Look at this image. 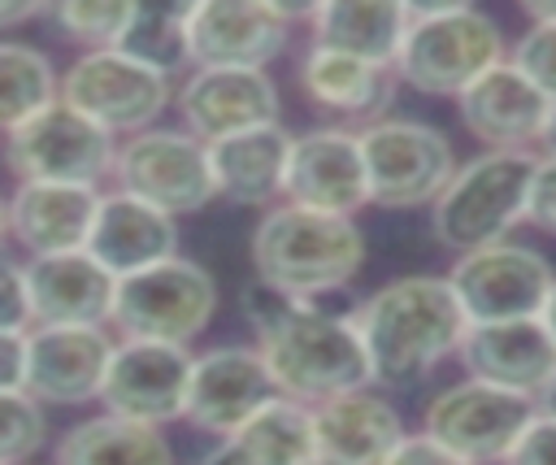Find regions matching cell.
<instances>
[{"label":"cell","mask_w":556,"mask_h":465,"mask_svg":"<svg viewBox=\"0 0 556 465\" xmlns=\"http://www.w3.org/2000/svg\"><path fill=\"white\" fill-rule=\"evenodd\" d=\"M395 83H400L395 70L369 65L361 56H348L321 43H308L300 56V91L326 113L365 117V126L378 122V113L391 104Z\"/></svg>","instance_id":"4316f807"},{"label":"cell","mask_w":556,"mask_h":465,"mask_svg":"<svg viewBox=\"0 0 556 465\" xmlns=\"http://www.w3.org/2000/svg\"><path fill=\"white\" fill-rule=\"evenodd\" d=\"M278 382L261 356V348H243V343H226V348H208L195 356L191 369V391H187V413L182 422L200 435H235L248 417H256L269 400H278Z\"/></svg>","instance_id":"9a60e30c"},{"label":"cell","mask_w":556,"mask_h":465,"mask_svg":"<svg viewBox=\"0 0 556 465\" xmlns=\"http://www.w3.org/2000/svg\"><path fill=\"white\" fill-rule=\"evenodd\" d=\"M413 26L395 61V78L421 96L460 100L482 74L504 65V30L491 13L465 0L408 4Z\"/></svg>","instance_id":"277c9868"},{"label":"cell","mask_w":556,"mask_h":465,"mask_svg":"<svg viewBox=\"0 0 556 465\" xmlns=\"http://www.w3.org/2000/svg\"><path fill=\"white\" fill-rule=\"evenodd\" d=\"M404 439V417L378 387H361L313 409L317 465H387Z\"/></svg>","instance_id":"44dd1931"},{"label":"cell","mask_w":556,"mask_h":465,"mask_svg":"<svg viewBox=\"0 0 556 465\" xmlns=\"http://www.w3.org/2000/svg\"><path fill=\"white\" fill-rule=\"evenodd\" d=\"M543 152H495L482 148L456 169L443 196L430 209V235L452 256L504 243L513 226L530 213V187Z\"/></svg>","instance_id":"5b68a950"},{"label":"cell","mask_w":556,"mask_h":465,"mask_svg":"<svg viewBox=\"0 0 556 465\" xmlns=\"http://www.w3.org/2000/svg\"><path fill=\"white\" fill-rule=\"evenodd\" d=\"M135 13H139V4H126V0H61V4H48V17H52L56 35L78 43L83 52L122 48Z\"/></svg>","instance_id":"1f68e13d"},{"label":"cell","mask_w":556,"mask_h":465,"mask_svg":"<svg viewBox=\"0 0 556 465\" xmlns=\"http://www.w3.org/2000/svg\"><path fill=\"white\" fill-rule=\"evenodd\" d=\"M539 413H547V417H556V378L543 387V395H539Z\"/></svg>","instance_id":"b9f144b4"},{"label":"cell","mask_w":556,"mask_h":465,"mask_svg":"<svg viewBox=\"0 0 556 465\" xmlns=\"http://www.w3.org/2000/svg\"><path fill=\"white\" fill-rule=\"evenodd\" d=\"M408 26H413V9L404 0H326L313 4L308 13V30H313L308 43L395 70Z\"/></svg>","instance_id":"484cf974"},{"label":"cell","mask_w":556,"mask_h":465,"mask_svg":"<svg viewBox=\"0 0 556 465\" xmlns=\"http://www.w3.org/2000/svg\"><path fill=\"white\" fill-rule=\"evenodd\" d=\"M56 100H61V78L52 70L48 52L35 43H22V39H4L0 43V122H4V135L26 126L30 117L52 109Z\"/></svg>","instance_id":"f546056e"},{"label":"cell","mask_w":556,"mask_h":465,"mask_svg":"<svg viewBox=\"0 0 556 465\" xmlns=\"http://www.w3.org/2000/svg\"><path fill=\"white\" fill-rule=\"evenodd\" d=\"M191 4H178V9H152V4H139L126 39H122V52L143 61L148 70L156 74H178L191 65ZM195 70V65H191Z\"/></svg>","instance_id":"4dcf8cb0"},{"label":"cell","mask_w":556,"mask_h":465,"mask_svg":"<svg viewBox=\"0 0 556 465\" xmlns=\"http://www.w3.org/2000/svg\"><path fill=\"white\" fill-rule=\"evenodd\" d=\"M0 417H4V452L0 465H26L48 443V417L43 404L30 391H0Z\"/></svg>","instance_id":"d6a6232c"},{"label":"cell","mask_w":556,"mask_h":465,"mask_svg":"<svg viewBox=\"0 0 556 465\" xmlns=\"http://www.w3.org/2000/svg\"><path fill=\"white\" fill-rule=\"evenodd\" d=\"M313 4L269 0H200L191 4V65L195 70H265L291 43L295 17L308 22Z\"/></svg>","instance_id":"4fadbf2b"},{"label":"cell","mask_w":556,"mask_h":465,"mask_svg":"<svg viewBox=\"0 0 556 465\" xmlns=\"http://www.w3.org/2000/svg\"><path fill=\"white\" fill-rule=\"evenodd\" d=\"M526 222L543 235H556V156H539V174L530 187V213Z\"/></svg>","instance_id":"d590c367"},{"label":"cell","mask_w":556,"mask_h":465,"mask_svg":"<svg viewBox=\"0 0 556 465\" xmlns=\"http://www.w3.org/2000/svg\"><path fill=\"white\" fill-rule=\"evenodd\" d=\"M169 78L126 56L122 48L83 52L61 74V100L113 135H143L169 104Z\"/></svg>","instance_id":"7c38bea8"},{"label":"cell","mask_w":556,"mask_h":465,"mask_svg":"<svg viewBox=\"0 0 556 465\" xmlns=\"http://www.w3.org/2000/svg\"><path fill=\"white\" fill-rule=\"evenodd\" d=\"M213 313H217V282L208 278V269L187 256H169L152 269L117 278V304L109 326L122 339L187 348L208 330Z\"/></svg>","instance_id":"52a82bcc"},{"label":"cell","mask_w":556,"mask_h":465,"mask_svg":"<svg viewBox=\"0 0 556 465\" xmlns=\"http://www.w3.org/2000/svg\"><path fill=\"white\" fill-rule=\"evenodd\" d=\"M552 109L556 104L513 61L495 65L491 74H482L456 100L460 126L482 148H495V152H530L534 139L543 143V130L552 122Z\"/></svg>","instance_id":"d6986e66"},{"label":"cell","mask_w":556,"mask_h":465,"mask_svg":"<svg viewBox=\"0 0 556 465\" xmlns=\"http://www.w3.org/2000/svg\"><path fill=\"white\" fill-rule=\"evenodd\" d=\"M0 330H13V335L35 330L30 274H26V261H13V256H4L0 265Z\"/></svg>","instance_id":"e575fe53"},{"label":"cell","mask_w":556,"mask_h":465,"mask_svg":"<svg viewBox=\"0 0 556 465\" xmlns=\"http://www.w3.org/2000/svg\"><path fill=\"white\" fill-rule=\"evenodd\" d=\"M56 465H174V448L161 426L100 413L61 435Z\"/></svg>","instance_id":"f1b7e54d"},{"label":"cell","mask_w":556,"mask_h":465,"mask_svg":"<svg viewBox=\"0 0 556 465\" xmlns=\"http://www.w3.org/2000/svg\"><path fill=\"white\" fill-rule=\"evenodd\" d=\"M195 465H317L313 409L278 395Z\"/></svg>","instance_id":"83f0119b"},{"label":"cell","mask_w":556,"mask_h":465,"mask_svg":"<svg viewBox=\"0 0 556 465\" xmlns=\"http://www.w3.org/2000/svg\"><path fill=\"white\" fill-rule=\"evenodd\" d=\"M291 143H295V135L282 122L256 126V130H243V135H230V139L208 143L217 196L230 200V204H248V209H274V204H282Z\"/></svg>","instance_id":"d4e9b609"},{"label":"cell","mask_w":556,"mask_h":465,"mask_svg":"<svg viewBox=\"0 0 556 465\" xmlns=\"http://www.w3.org/2000/svg\"><path fill=\"white\" fill-rule=\"evenodd\" d=\"M87 252L113 278H130L139 269H152V265L178 256V217L161 213L156 204H148L130 191H104Z\"/></svg>","instance_id":"cb8c5ba5"},{"label":"cell","mask_w":556,"mask_h":465,"mask_svg":"<svg viewBox=\"0 0 556 465\" xmlns=\"http://www.w3.org/2000/svg\"><path fill=\"white\" fill-rule=\"evenodd\" d=\"M256 348L287 400L308 409L374 387V365L365 339L352 317L321 309L317 300H300L269 330L256 335Z\"/></svg>","instance_id":"7a4b0ae2"},{"label":"cell","mask_w":556,"mask_h":465,"mask_svg":"<svg viewBox=\"0 0 556 465\" xmlns=\"http://www.w3.org/2000/svg\"><path fill=\"white\" fill-rule=\"evenodd\" d=\"M469 378L521 391V395H543V387L556 378V339L543 326V317H521V322H495V326H469L460 356Z\"/></svg>","instance_id":"7402d4cb"},{"label":"cell","mask_w":556,"mask_h":465,"mask_svg":"<svg viewBox=\"0 0 556 465\" xmlns=\"http://www.w3.org/2000/svg\"><path fill=\"white\" fill-rule=\"evenodd\" d=\"M387 465H469V461H460L456 452H447L443 443H434L426 430H417V435H408L395 448V456Z\"/></svg>","instance_id":"f35d334b"},{"label":"cell","mask_w":556,"mask_h":465,"mask_svg":"<svg viewBox=\"0 0 556 465\" xmlns=\"http://www.w3.org/2000/svg\"><path fill=\"white\" fill-rule=\"evenodd\" d=\"M182 130L204 143L274 126L278 122V87L265 70H191L178 87Z\"/></svg>","instance_id":"e0dca14e"},{"label":"cell","mask_w":556,"mask_h":465,"mask_svg":"<svg viewBox=\"0 0 556 465\" xmlns=\"http://www.w3.org/2000/svg\"><path fill=\"white\" fill-rule=\"evenodd\" d=\"M30 378V330H0V391H26Z\"/></svg>","instance_id":"74e56055"},{"label":"cell","mask_w":556,"mask_h":465,"mask_svg":"<svg viewBox=\"0 0 556 465\" xmlns=\"http://www.w3.org/2000/svg\"><path fill=\"white\" fill-rule=\"evenodd\" d=\"M287 204L356 217V209L369 204V174L361 152V130L348 126H313L295 135L291 165H287Z\"/></svg>","instance_id":"2e32d148"},{"label":"cell","mask_w":556,"mask_h":465,"mask_svg":"<svg viewBox=\"0 0 556 465\" xmlns=\"http://www.w3.org/2000/svg\"><path fill=\"white\" fill-rule=\"evenodd\" d=\"M361 152L369 174V204L395 213L434 209L460 169L447 135L417 117H378L361 126Z\"/></svg>","instance_id":"8992f818"},{"label":"cell","mask_w":556,"mask_h":465,"mask_svg":"<svg viewBox=\"0 0 556 465\" xmlns=\"http://www.w3.org/2000/svg\"><path fill=\"white\" fill-rule=\"evenodd\" d=\"M195 356L174 343H148V339H117V352L104 374L100 409L126 422L165 426L187 413Z\"/></svg>","instance_id":"5bb4252c"},{"label":"cell","mask_w":556,"mask_h":465,"mask_svg":"<svg viewBox=\"0 0 556 465\" xmlns=\"http://www.w3.org/2000/svg\"><path fill=\"white\" fill-rule=\"evenodd\" d=\"M378 387H413L439 361L460 356L469 317L447 274H404L369 291L352 313Z\"/></svg>","instance_id":"6da1fadb"},{"label":"cell","mask_w":556,"mask_h":465,"mask_svg":"<svg viewBox=\"0 0 556 465\" xmlns=\"http://www.w3.org/2000/svg\"><path fill=\"white\" fill-rule=\"evenodd\" d=\"M534 417H539L534 395H521L482 378H465L443 387L426 404L421 430L469 465H504Z\"/></svg>","instance_id":"ba28073f"},{"label":"cell","mask_w":556,"mask_h":465,"mask_svg":"<svg viewBox=\"0 0 556 465\" xmlns=\"http://www.w3.org/2000/svg\"><path fill=\"white\" fill-rule=\"evenodd\" d=\"M447 282L469 326H495V322L543 317L547 296L556 287V269L539 248L504 239V243L456 256L447 269Z\"/></svg>","instance_id":"30bf717a"},{"label":"cell","mask_w":556,"mask_h":465,"mask_svg":"<svg viewBox=\"0 0 556 465\" xmlns=\"http://www.w3.org/2000/svg\"><path fill=\"white\" fill-rule=\"evenodd\" d=\"M508 61L556 104V26L552 22H530L513 43Z\"/></svg>","instance_id":"836d02e7"},{"label":"cell","mask_w":556,"mask_h":465,"mask_svg":"<svg viewBox=\"0 0 556 465\" xmlns=\"http://www.w3.org/2000/svg\"><path fill=\"white\" fill-rule=\"evenodd\" d=\"M543 156H556V109H552V122L543 130Z\"/></svg>","instance_id":"7bdbcfd3"},{"label":"cell","mask_w":556,"mask_h":465,"mask_svg":"<svg viewBox=\"0 0 556 465\" xmlns=\"http://www.w3.org/2000/svg\"><path fill=\"white\" fill-rule=\"evenodd\" d=\"M35 291V326H109L117 278L87 252H52L26 261Z\"/></svg>","instance_id":"603a6c76"},{"label":"cell","mask_w":556,"mask_h":465,"mask_svg":"<svg viewBox=\"0 0 556 465\" xmlns=\"http://www.w3.org/2000/svg\"><path fill=\"white\" fill-rule=\"evenodd\" d=\"M43 13H48V4H39V0H26V4H0V26L13 30L17 22H26V17H43Z\"/></svg>","instance_id":"ab89813d"},{"label":"cell","mask_w":556,"mask_h":465,"mask_svg":"<svg viewBox=\"0 0 556 465\" xmlns=\"http://www.w3.org/2000/svg\"><path fill=\"white\" fill-rule=\"evenodd\" d=\"M521 17L526 22H552L556 26V0H526L521 4Z\"/></svg>","instance_id":"60d3db41"},{"label":"cell","mask_w":556,"mask_h":465,"mask_svg":"<svg viewBox=\"0 0 556 465\" xmlns=\"http://www.w3.org/2000/svg\"><path fill=\"white\" fill-rule=\"evenodd\" d=\"M365 265V235L356 217H334L300 204H274L252 230V269L261 282L317 300L348 287Z\"/></svg>","instance_id":"3957f363"},{"label":"cell","mask_w":556,"mask_h":465,"mask_svg":"<svg viewBox=\"0 0 556 465\" xmlns=\"http://www.w3.org/2000/svg\"><path fill=\"white\" fill-rule=\"evenodd\" d=\"M113 178H117V191H130L169 217L200 213L217 200L208 143L195 139L191 130L152 126L143 135H130L117 148Z\"/></svg>","instance_id":"8fae6325"},{"label":"cell","mask_w":556,"mask_h":465,"mask_svg":"<svg viewBox=\"0 0 556 465\" xmlns=\"http://www.w3.org/2000/svg\"><path fill=\"white\" fill-rule=\"evenodd\" d=\"M104 191L78 183H13L4 200V230L30 256L78 252L91 239Z\"/></svg>","instance_id":"ffe728a7"},{"label":"cell","mask_w":556,"mask_h":465,"mask_svg":"<svg viewBox=\"0 0 556 465\" xmlns=\"http://www.w3.org/2000/svg\"><path fill=\"white\" fill-rule=\"evenodd\" d=\"M504 465H556V417L539 413Z\"/></svg>","instance_id":"8d00e7d4"},{"label":"cell","mask_w":556,"mask_h":465,"mask_svg":"<svg viewBox=\"0 0 556 465\" xmlns=\"http://www.w3.org/2000/svg\"><path fill=\"white\" fill-rule=\"evenodd\" d=\"M113 352L117 339L109 335V326H35L26 391L39 404L100 400Z\"/></svg>","instance_id":"ac0fdd59"},{"label":"cell","mask_w":556,"mask_h":465,"mask_svg":"<svg viewBox=\"0 0 556 465\" xmlns=\"http://www.w3.org/2000/svg\"><path fill=\"white\" fill-rule=\"evenodd\" d=\"M117 135L56 100L26 126L4 135V161L17 183H78L96 187L117 165Z\"/></svg>","instance_id":"9c48e42d"},{"label":"cell","mask_w":556,"mask_h":465,"mask_svg":"<svg viewBox=\"0 0 556 465\" xmlns=\"http://www.w3.org/2000/svg\"><path fill=\"white\" fill-rule=\"evenodd\" d=\"M543 326L552 330V339H556V287H552V296H547V309H543Z\"/></svg>","instance_id":"ee69618b"}]
</instances>
